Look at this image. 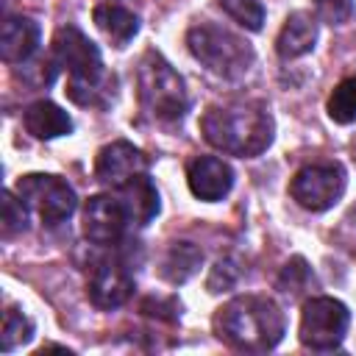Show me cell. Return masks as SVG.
<instances>
[{"label":"cell","instance_id":"7","mask_svg":"<svg viewBox=\"0 0 356 356\" xmlns=\"http://www.w3.org/2000/svg\"><path fill=\"white\" fill-rule=\"evenodd\" d=\"M17 195H19V200L25 206H31L39 214V220L44 225L64 222L75 211V206H78V197H75L72 186L67 181H61L58 175L31 172V175L19 178Z\"/></svg>","mask_w":356,"mask_h":356},{"label":"cell","instance_id":"1","mask_svg":"<svg viewBox=\"0 0 356 356\" xmlns=\"http://www.w3.org/2000/svg\"><path fill=\"white\" fill-rule=\"evenodd\" d=\"M214 331L222 342L236 350H270L284 337V314L281 309L261 295H239L217 309Z\"/></svg>","mask_w":356,"mask_h":356},{"label":"cell","instance_id":"14","mask_svg":"<svg viewBox=\"0 0 356 356\" xmlns=\"http://www.w3.org/2000/svg\"><path fill=\"white\" fill-rule=\"evenodd\" d=\"M125 214H128V222H136V225H147L156 214H159V192L153 186V181L147 178V172L125 181L122 186L114 189Z\"/></svg>","mask_w":356,"mask_h":356},{"label":"cell","instance_id":"16","mask_svg":"<svg viewBox=\"0 0 356 356\" xmlns=\"http://www.w3.org/2000/svg\"><path fill=\"white\" fill-rule=\"evenodd\" d=\"M22 122H25V131L36 139H56V136H64L72 131V120L64 108H58L56 103L50 100H36L25 108L22 114Z\"/></svg>","mask_w":356,"mask_h":356},{"label":"cell","instance_id":"3","mask_svg":"<svg viewBox=\"0 0 356 356\" xmlns=\"http://www.w3.org/2000/svg\"><path fill=\"white\" fill-rule=\"evenodd\" d=\"M53 56L70 72L67 95L81 106H95L97 92H106L100 50L75 25H64L53 36Z\"/></svg>","mask_w":356,"mask_h":356},{"label":"cell","instance_id":"13","mask_svg":"<svg viewBox=\"0 0 356 356\" xmlns=\"http://www.w3.org/2000/svg\"><path fill=\"white\" fill-rule=\"evenodd\" d=\"M39 47V25L31 17H8L0 31V56L8 64H25Z\"/></svg>","mask_w":356,"mask_h":356},{"label":"cell","instance_id":"15","mask_svg":"<svg viewBox=\"0 0 356 356\" xmlns=\"http://www.w3.org/2000/svg\"><path fill=\"white\" fill-rule=\"evenodd\" d=\"M317 42V22L309 11H295L286 17L278 39H275V50L281 58H298L306 56Z\"/></svg>","mask_w":356,"mask_h":356},{"label":"cell","instance_id":"11","mask_svg":"<svg viewBox=\"0 0 356 356\" xmlns=\"http://www.w3.org/2000/svg\"><path fill=\"white\" fill-rule=\"evenodd\" d=\"M89 300L97 309H117L134 292V278L120 261H97L89 275Z\"/></svg>","mask_w":356,"mask_h":356},{"label":"cell","instance_id":"25","mask_svg":"<svg viewBox=\"0 0 356 356\" xmlns=\"http://www.w3.org/2000/svg\"><path fill=\"white\" fill-rule=\"evenodd\" d=\"M234 281H236V273H234L231 261H217L214 270H211V275H209V289H211V292H220L222 286H225V289L234 286Z\"/></svg>","mask_w":356,"mask_h":356},{"label":"cell","instance_id":"2","mask_svg":"<svg viewBox=\"0 0 356 356\" xmlns=\"http://www.w3.org/2000/svg\"><path fill=\"white\" fill-rule=\"evenodd\" d=\"M200 131L217 150L250 159L273 142V117L261 103L211 106L200 120Z\"/></svg>","mask_w":356,"mask_h":356},{"label":"cell","instance_id":"9","mask_svg":"<svg viewBox=\"0 0 356 356\" xmlns=\"http://www.w3.org/2000/svg\"><path fill=\"white\" fill-rule=\"evenodd\" d=\"M128 214L114 195H95L83 206V236L95 245H114L122 239Z\"/></svg>","mask_w":356,"mask_h":356},{"label":"cell","instance_id":"22","mask_svg":"<svg viewBox=\"0 0 356 356\" xmlns=\"http://www.w3.org/2000/svg\"><path fill=\"white\" fill-rule=\"evenodd\" d=\"M28 225V211H25V203L17 200L11 192H3V222H0V231L6 239H11L14 234L25 231Z\"/></svg>","mask_w":356,"mask_h":356},{"label":"cell","instance_id":"6","mask_svg":"<svg viewBox=\"0 0 356 356\" xmlns=\"http://www.w3.org/2000/svg\"><path fill=\"white\" fill-rule=\"evenodd\" d=\"M350 323V312L342 300L312 298L300 314V342L312 350H334L342 345Z\"/></svg>","mask_w":356,"mask_h":356},{"label":"cell","instance_id":"20","mask_svg":"<svg viewBox=\"0 0 356 356\" xmlns=\"http://www.w3.org/2000/svg\"><path fill=\"white\" fill-rule=\"evenodd\" d=\"M328 117L339 125H348L356 120V75L345 78L334 86L328 97Z\"/></svg>","mask_w":356,"mask_h":356},{"label":"cell","instance_id":"19","mask_svg":"<svg viewBox=\"0 0 356 356\" xmlns=\"http://www.w3.org/2000/svg\"><path fill=\"white\" fill-rule=\"evenodd\" d=\"M33 337V323L28 314H22L19 309L8 306L3 314V334H0V350L8 353L17 345H25Z\"/></svg>","mask_w":356,"mask_h":356},{"label":"cell","instance_id":"18","mask_svg":"<svg viewBox=\"0 0 356 356\" xmlns=\"http://www.w3.org/2000/svg\"><path fill=\"white\" fill-rule=\"evenodd\" d=\"M203 261V253L192 245V242H172L167 256H164V264H161V275L172 284H181L186 278H192L197 273Z\"/></svg>","mask_w":356,"mask_h":356},{"label":"cell","instance_id":"8","mask_svg":"<svg viewBox=\"0 0 356 356\" xmlns=\"http://www.w3.org/2000/svg\"><path fill=\"white\" fill-rule=\"evenodd\" d=\"M292 197L309 209V211H325L331 209L342 192H345V170L334 161H323V164H306L295 172L292 184H289Z\"/></svg>","mask_w":356,"mask_h":356},{"label":"cell","instance_id":"23","mask_svg":"<svg viewBox=\"0 0 356 356\" xmlns=\"http://www.w3.org/2000/svg\"><path fill=\"white\" fill-rule=\"evenodd\" d=\"M314 8L328 25H342L353 17V0H314Z\"/></svg>","mask_w":356,"mask_h":356},{"label":"cell","instance_id":"5","mask_svg":"<svg viewBox=\"0 0 356 356\" xmlns=\"http://www.w3.org/2000/svg\"><path fill=\"white\" fill-rule=\"evenodd\" d=\"M136 83H139L142 108L150 117H156L161 122H175L186 114L189 97H186V89H184V81L156 50H147L142 56Z\"/></svg>","mask_w":356,"mask_h":356},{"label":"cell","instance_id":"4","mask_svg":"<svg viewBox=\"0 0 356 356\" xmlns=\"http://www.w3.org/2000/svg\"><path fill=\"white\" fill-rule=\"evenodd\" d=\"M186 44H189V53L206 70H211L214 75H222V78L245 75L256 58L253 47L242 36H236L234 31L214 25V22H200V25L189 28Z\"/></svg>","mask_w":356,"mask_h":356},{"label":"cell","instance_id":"24","mask_svg":"<svg viewBox=\"0 0 356 356\" xmlns=\"http://www.w3.org/2000/svg\"><path fill=\"white\" fill-rule=\"evenodd\" d=\"M306 281H309V270H306V261L303 259H292L284 267V273H281V286L286 292H300Z\"/></svg>","mask_w":356,"mask_h":356},{"label":"cell","instance_id":"10","mask_svg":"<svg viewBox=\"0 0 356 356\" xmlns=\"http://www.w3.org/2000/svg\"><path fill=\"white\" fill-rule=\"evenodd\" d=\"M142 172H147V156L139 147H134L131 142L120 139V142L106 145L97 153L95 175H97V181L103 186L117 189V186H122L125 181H131V178H136Z\"/></svg>","mask_w":356,"mask_h":356},{"label":"cell","instance_id":"12","mask_svg":"<svg viewBox=\"0 0 356 356\" xmlns=\"http://www.w3.org/2000/svg\"><path fill=\"white\" fill-rule=\"evenodd\" d=\"M189 189L200 200H220L231 192L234 186V170L214 156H200L189 164Z\"/></svg>","mask_w":356,"mask_h":356},{"label":"cell","instance_id":"17","mask_svg":"<svg viewBox=\"0 0 356 356\" xmlns=\"http://www.w3.org/2000/svg\"><path fill=\"white\" fill-rule=\"evenodd\" d=\"M95 25L106 33V39H111L114 47H125L139 31V17L122 6L103 3L95 8Z\"/></svg>","mask_w":356,"mask_h":356},{"label":"cell","instance_id":"21","mask_svg":"<svg viewBox=\"0 0 356 356\" xmlns=\"http://www.w3.org/2000/svg\"><path fill=\"white\" fill-rule=\"evenodd\" d=\"M228 17H234L242 28L248 31H259L264 22V8L259 0H217Z\"/></svg>","mask_w":356,"mask_h":356}]
</instances>
